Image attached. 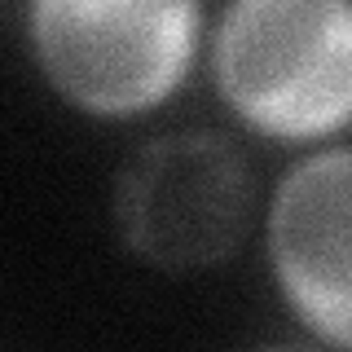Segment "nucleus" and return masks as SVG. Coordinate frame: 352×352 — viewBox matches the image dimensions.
Segmentation results:
<instances>
[{
    "label": "nucleus",
    "mask_w": 352,
    "mask_h": 352,
    "mask_svg": "<svg viewBox=\"0 0 352 352\" xmlns=\"http://www.w3.org/2000/svg\"><path fill=\"white\" fill-rule=\"evenodd\" d=\"M216 80L273 137H322L352 119V5L242 0L220 18Z\"/></svg>",
    "instance_id": "obj_1"
},
{
    "label": "nucleus",
    "mask_w": 352,
    "mask_h": 352,
    "mask_svg": "<svg viewBox=\"0 0 352 352\" xmlns=\"http://www.w3.org/2000/svg\"><path fill=\"white\" fill-rule=\"evenodd\" d=\"M44 71L97 115H132L168 97L185 75L198 9L154 0H44L31 9Z\"/></svg>",
    "instance_id": "obj_2"
},
{
    "label": "nucleus",
    "mask_w": 352,
    "mask_h": 352,
    "mask_svg": "<svg viewBox=\"0 0 352 352\" xmlns=\"http://www.w3.org/2000/svg\"><path fill=\"white\" fill-rule=\"evenodd\" d=\"M115 212L128 247L146 260L163 269L212 264L247 234L251 168L216 132H172L124 163Z\"/></svg>",
    "instance_id": "obj_3"
},
{
    "label": "nucleus",
    "mask_w": 352,
    "mask_h": 352,
    "mask_svg": "<svg viewBox=\"0 0 352 352\" xmlns=\"http://www.w3.org/2000/svg\"><path fill=\"white\" fill-rule=\"evenodd\" d=\"M269 242L304 322L352 348V150H322L291 168L273 198Z\"/></svg>",
    "instance_id": "obj_4"
}]
</instances>
